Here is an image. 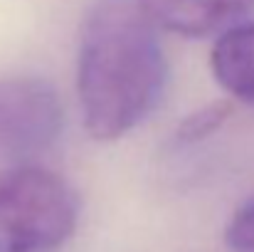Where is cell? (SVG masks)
<instances>
[{
  "mask_svg": "<svg viewBox=\"0 0 254 252\" xmlns=\"http://www.w3.org/2000/svg\"><path fill=\"white\" fill-rule=\"evenodd\" d=\"M158 30L183 37L222 35L254 12V0H141Z\"/></svg>",
  "mask_w": 254,
  "mask_h": 252,
  "instance_id": "obj_4",
  "label": "cell"
},
{
  "mask_svg": "<svg viewBox=\"0 0 254 252\" xmlns=\"http://www.w3.org/2000/svg\"><path fill=\"white\" fill-rule=\"evenodd\" d=\"M225 240L232 252H254V198L235 213L227 225Z\"/></svg>",
  "mask_w": 254,
  "mask_h": 252,
  "instance_id": "obj_7",
  "label": "cell"
},
{
  "mask_svg": "<svg viewBox=\"0 0 254 252\" xmlns=\"http://www.w3.org/2000/svg\"><path fill=\"white\" fill-rule=\"evenodd\" d=\"M158 27L141 0H96L82 27L77 89L86 131L114 141L136 129L166 86Z\"/></svg>",
  "mask_w": 254,
  "mask_h": 252,
  "instance_id": "obj_1",
  "label": "cell"
},
{
  "mask_svg": "<svg viewBox=\"0 0 254 252\" xmlns=\"http://www.w3.org/2000/svg\"><path fill=\"white\" fill-rule=\"evenodd\" d=\"M230 111H232V106L227 101H217V104H210V106L190 114L178 129V141L180 144H197L200 139H207L227 121Z\"/></svg>",
  "mask_w": 254,
  "mask_h": 252,
  "instance_id": "obj_6",
  "label": "cell"
},
{
  "mask_svg": "<svg viewBox=\"0 0 254 252\" xmlns=\"http://www.w3.org/2000/svg\"><path fill=\"white\" fill-rule=\"evenodd\" d=\"M62 131V104L37 77H0V161L22 164L45 154Z\"/></svg>",
  "mask_w": 254,
  "mask_h": 252,
  "instance_id": "obj_3",
  "label": "cell"
},
{
  "mask_svg": "<svg viewBox=\"0 0 254 252\" xmlns=\"http://www.w3.org/2000/svg\"><path fill=\"white\" fill-rule=\"evenodd\" d=\"M77 225V198L52 170L15 164L0 170V252H47Z\"/></svg>",
  "mask_w": 254,
  "mask_h": 252,
  "instance_id": "obj_2",
  "label": "cell"
},
{
  "mask_svg": "<svg viewBox=\"0 0 254 252\" xmlns=\"http://www.w3.org/2000/svg\"><path fill=\"white\" fill-rule=\"evenodd\" d=\"M210 65L227 94L254 106V20H245L217 37Z\"/></svg>",
  "mask_w": 254,
  "mask_h": 252,
  "instance_id": "obj_5",
  "label": "cell"
}]
</instances>
